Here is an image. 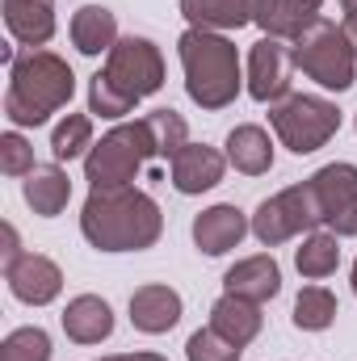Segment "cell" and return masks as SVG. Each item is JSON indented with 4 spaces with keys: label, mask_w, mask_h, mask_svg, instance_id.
Segmentation results:
<instances>
[{
    "label": "cell",
    "mask_w": 357,
    "mask_h": 361,
    "mask_svg": "<svg viewBox=\"0 0 357 361\" xmlns=\"http://www.w3.org/2000/svg\"><path fill=\"white\" fill-rule=\"evenodd\" d=\"M80 231L101 252H143L160 240L164 214L135 185H92L80 210Z\"/></svg>",
    "instance_id": "cell-1"
},
{
    "label": "cell",
    "mask_w": 357,
    "mask_h": 361,
    "mask_svg": "<svg viewBox=\"0 0 357 361\" xmlns=\"http://www.w3.org/2000/svg\"><path fill=\"white\" fill-rule=\"evenodd\" d=\"M76 92V76L68 59L55 51H21L8 59V92H4V118L13 126H42L51 114H59Z\"/></svg>",
    "instance_id": "cell-2"
},
{
    "label": "cell",
    "mask_w": 357,
    "mask_h": 361,
    "mask_svg": "<svg viewBox=\"0 0 357 361\" xmlns=\"http://www.w3.org/2000/svg\"><path fill=\"white\" fill-rule=\"evenodd\" d=\"M185 92L202 109H227L240 97V51L214 30H185L177 42Z\"/></svg>",
    "instance_id": "cell-3"
},
{
    "label": "cell",
    "mask_w": 357,
    "mask_h": 361,
    "mask_svg": "<svg viewBox=\"0 0 357 361\" xmlns=\"http://www.w3.org/2000/svg\"><path fill=\"white\" fill-rule=\"evenodd\" d=\"M294 68H303L320 89L328 92H345L353 89L357 76V42L345 34V25L328 21V17H315L294 42Z\"/></svg>",
    "instance_id": "cell-4"
},
{
    "label": "cell",
    "mask_w": 357,
    "mask_h": 361,
    "mask_svg": "<svg viewBox=\"0 0 357 361\" xmlns=\"http://www.w3.org/2000/svg\"><path fill=\"white\" fill-rule=\"evenodd\" d=\"M269 126L282 139V147H290L294 156H311L341 130V109L328 97L290 92L277 105H269Z\"/></svg>",
    "instance_id": "cell-5"
},
{
    "label": "cell",
    "mask_w": 357,
    "mask_h": 361,
    "mask_svg": "<svg viewBox=\"0 0 357 361\" xmlns=\"http://www.w3.org/2000/svg\"><path fill=\"white\" fill-rule=\"evenodd\" d=\"M152 156L160 152H156V135L147 118L122 122L109 135H101V143H92V152L85 156V180L89 185H131Z\"/></svg>",
    "instance_id": "cell-6"
},
{
    "label": "cell",
    "mask_w": 357,
    "mask_h": 361,
    "mask_svg": "<svg viewBox=\"0 0 357 361\" xmlns=\"http://www.w3.org/2000/svg\"><path fill=\"white\" fill-rule=\"evenodd\" d=\"M320 223H324V219H320L315 193H311V185L303 180V185H290V189L273 193V197H265V202L257 206V214H253V235H257L265 248H277V244H286V240H294V235H303V231H315Z\"/></svg>",
    "instance_id": "cell-7"
},
{
    "label": "cell",
    "mask_w": 357,
    "mask_h": 361,
    "mask_svg": "<svg viewBox=\"0 0 357 361\" xmlns=\"http://www.w3.org/2000/svg\"><path fill=\"white\" fill-rule=\"evenodd\" d=\"M105 80L114 89H122L131 101H143V97L160 92L164 89V55H160V47L152 38H139V34L118 38V47L105 59Z\"/></svg>",
    "instance_id": "cell-8"
},
{
    "label": "cell",
    "mask_w": 357,
    "mask_h": 361,
    "mask_svg": "<svg viewBox=\"0 0 357 361\" xmlns=\"http://www.w3.org/2000/svg\"><path fill=\"white\" fill-rule=\"evenodd\" d=\"M320 219L332 235H357V169L353 164H324L307 177Z\"/></svg>",
    "instance_id": "cell-9"
},
{
    "label": "cell",
    "mask_w": 357,
    "mask_h": 361,
    "mask_svg": "<svg viewBox=\"0 0 357 361\" xmlns=\"http://www.w3.org/2000/svg\"><path fill=\"white\" fill-rule=\"evenodd\" d=\"M290 76H294V51L282 38H261L248 51V92L261 105H277L290 97Z\"/></svg>",
    "instance_id": "cell-10"
},
{
    "label": "cell",
    "mask_w": 357,
    "mask_h": 361,
    "mask_svg": "<svg viewBox=\"0 0 357 361\" xmlns=\"http://www.w3.org/2000/svg\"><path fill=\"white\" fill-rule=\"evenodd\" d=\"M4 281L13 290V298H21L30 307H47L63 290V269L42 252H21L13 265H4Z\"/></svg>",
    "instance_id": "cell-11"
},
{
    "label": "cell",
    "mask_w": 357,
    "mask_h": 361,
    "mask_svg": "<svg viewBox=\"0 0 357 361\" xmlns=\"http://www.w3.org/2000/svg\"><path fill=\"white\" fill-rule=\"evenodd\" d=\"M248 231H253L248 214H244L240 206H231V202H219V206H210V210H202V214L193 219V244H198L206 257H223V252L240 248V240H244Z\"/></svg>",
    "instance_id": "cell-12"
},
{
    "label": "cell",
    "mask_w": 357,
    "mask_h": 361,
    "mask_svg": "<svg viewBox=\"0 0 357 361\" xmlns=\"http://www.w3.org/2000/svg\"><path fill=\"white\" fill-rule=\"evenodd\" d=\"M227 173V156L206 143H185L173 156V185L177 193H206Z\"/></svg>",
    "instance_id": "cell-13"
},
{
    "label": "cell",
    "mask_w": 357,
    "mask_h": 361,
    "mask_svg": "<svg viewBox=\"0 0 357 361\" xmlns=\"http://www.w3.org/2000/svg\"><path fill=\"white\" fill-rule=\"evenodd\" d=\"M181 319V294L173 286H139L131 294V324L147 336L173 332Z\"/></svg>",
    "instance_id": "cell-14"
},
{
    "label": "cell",
    "mask_w": 357,
    "mask_h": 361,
    "mask_svg": "<svg viewBox=\"0 0 357 361\" xmlns=\"http://www.w3.org/2000/svg\"><path fill=\"white\" fill-rule=\"evenodd\" d=\"M223 286H227V294H240L248 302H269L282 290V269H277V261L269 252L244 257V261H236L231 269L223 273Z\"/></svg>",
    "instance_id": "cell-15"
},
{
    "label": "cell",
    "mask_w": 357,
    "mask_h": 361,
    "mask_svg": "<svg viewBox=\"0 0 357 361\" xmlns=\"http://www.w3.org/2000/svg\"><path fill=\"white\" fill-rule=\"evenodd\" d=\"M320 4L324 0H257V17L253 21L265 30V38L294 42L320 17Z\"/></svg>",
    "instance_id": "cell-16"
},
{
    "label": "cell",
    "mask_w": 357,
    "mask_h": 361,
    "mask_svg": "<svg viewBox=\"0 0 357 361\" xmlns=\"http://www.w3.org/2000/svg\"><path fill=\"white\" fill-rule=\"evenodd\" d=\"M4 25L21 47L38 51L42 42L55 38V4L51 0H4Z\"/></svg>",
    "instance_id": "cell-17"
},
{
    "label": "cell",
    "mask_w": 357,
    "mask_h": 361,
    "mask_svg": "<svg viewBox=\"0 0 357 361\" xmlns=\"http://www.w3.org/2000/svg\"><path fill=\"white\" fill-rule=\"evenodd\" d=\"M210 328L219 336H227L236 349L253 345L257 332H261V302H248L240 294H223L214 307H210Z\"/></svg>",
    "instance_id": "cell-18"
},
{
    "label": "cell",
    "mask_w": 357,
    "mask_h": 361,
    "mask_svg": "<svg viewBox=\"0 0 357 361\" xmlns=\"http://www.w3.org/2000/svg\"><path fill=\"white\" fill-rule=\"evenodd\" d=\"M63 332H68V341H76V345H101V341H109V332H114V311H109V302L97 298V294L72 298L68 311H63Z\"/></svg>",
    "instance_id": "cell-19"
},
{
    "label": "cell",
    "mask_w": 357,
    "mask_h": 361,
    "mask_svg": "<svg viewBox=\"0 0 357 361\" xmlns=\"http://www.w3.org/2000/svg\"><path fill=\"white\" fill-rule=\"evenodd\" d=\"M181 17L189 30H240L257 17V0H181Z\"/></svg>",
    "instance_id": "cell-20"
},
{
    "label": "cell",
    "mask_w": 357,
    "mask_h": 361,
    "mask_svg": "<svg viewBox=\"0 0 357 361\" xmlns=\"http://www.w3.org/2000/svg\"><path fill=\"white\" fill-rule=\"evenodd\" d=\"M72 47L80 55H109L118 47V17L105 4H80L72 13Z\"/></svg>",
    "instance_id": "cell-21"
},
{
    "label": "cell",
    "mask_w": 357,
    "mask_h": 361,
    "mask_svg": "<svg viewBox=\"0 0 357 361\" xmlns=\"http://www.w3.org/2000/svg\"><path fill=\"white\" fill-rule=\"evenodd\" d=\"M25 202H30V210L42 214V219L63 214L68 202H72V180H68V173H63L59 164H38V169L25 177Z\"/></svg>",
    "instance_id": "cell-22"
},
{
    "label": "cell",
    "mask_w": 357,
    "mask_h": 361,
    "mask_svg": "<svg viewBox=\"0 0 357 361\" xmlns=\"http://www.w3.org/2000/svg\"><path fill=\"white\" fill-rule=\"evenodd\" d=\"M227 164L244 177H261L273 169V143L261 126H236L227 135Z\"/></svg>",
    "instance_id": "cell-23"
},
{
    "label": "cell",
    "mask_w": 357,
    "mask_h": 361,
    "mask_svg": "<svg viewBox=\"0 0 357 361\" xmlns=\"http://www.w3.org/2000/svg\"><path fill=\"white\" fill-rule=\"evenodd\" d=\"M294 265L303 277H311V281H324L328 273H337L341 265V244H337V235L332 231H311L307 240H303V248L294 252Z\"/></svg>",
    "instance_id": "cell-24"
},
{
    "label": "cell",
    "mask_w": 357,
    "mask_h": 361,
    "mask_svg": "<svg viewBox=\"0 0 357 361\" xmlns=\"http://www.w3.org/2000/svg\"><path fill=\"white\" fill-rule=\"evenodd\" d=\"M337 319V294L328 286H303L294 298V328L303 332H324Z\"/></svg>",
    "instance_id": "cell-25"
},
{
    "label": "cell",
    "mask_w": 357,
    "mask_h": 361,
    "mask_svg": "<svg viewBox=\"0 0 357 361\" xmlns=\"http://www.w3.org/2000/svg\"><path fill=\"white\" fill-rule=\"evenodd\" d=\"M51 152L55 160H76V156H89L92 152V118L89 114H68L55 135H51Z\"/></svg>",
    "instance_id": "cell-26"
},
{
    "label": "cell",
    "mask_w": 357,
    "mask_h": 361,
    "mask_svg": "<svg viewBox=\"0 0 357 361\" xmlns=\"http://www.w3.org/2000/svg\"><path fill=\"white\" fill-rule=\"evenodd\" d=\"M0 361H51V336L42 328H17L4 336Z\"/></svg>",
    "instance_id": "cell-27"
},
{
    "label": "cell",
    "mask_w": 357,
    "mask_h": 361,
    "mask_svg": "<svg viewBox=\"0 0 357 361\" xmlns=\"http://www.w3.org/2000/svg\"><path fill=\"white\" fill-rule=\"evenodd\" d=\"M147 126H152V135H156V152L160 156H177L181 147L189 143V130H185V118H181L177 109H152L147 114Z\"/></svg>",
    "instance_id": "cell-28"
},
{
    "label": "cell",
    "mask_w": 357,
    "mask_h": 361,
    "mask_svg": "<svg viewBox=\"0 0 357 361\" xmlns=\"http://www.w3.org/2000/svg\"><path fill=\"white\" fill-rule=\"evenodd\" d=\"M139 101H131L122 89H114L109 80H105V72H97L89 80V114L97 118H122V114H131Z\"/></svg>",
    "instance_id": "cell-29"
},
{
    "label": "cell",
    "mask_w": 357,
    "mask_h": 361,
    "mask_svg": "<svg viewBox=\"0 0 357 361\" xmlns=\"http://www.w3.org/2000/svg\"><path fill=\"white\" fill-rule=\"evenodd\" d=\"M185 357L189 361H240V349L227 336H219L214 328H198L189 336V345H185Z\"/></svg>",
    "instance_id": "cell-30"
},
{
    "label": "cell",
    "mask_w": 357,
    "mask_h": 361,
    "mask_svg": "<svg viewBox=\"0 0 357 361\" xmlns=\"http://www.w3.org/2000/svg\"><path fill=\"white\" fill-rule=\"evenodd\" d=\"M38 164H34V147L25 143V135L8 130L0 135V173L4 177H30Z\"/></svg>",
    "instance_id": "cell-31"
},
{
    "label": "cell",
    "mask_w": 357,
    "mask_h": 361,
    "mask_svg": "<svg viewBox=\"0 0 357 361\" xmlns=\"http://www.w3.org/2000/svg\"><path fill=\"white\" fill-rule=\"evenodd\" d=\"M0 235H4V248H0V257H4V265H13V261L21 257V244H17V227H13V223H4V227H0Z\"/></svg>",
    "instance_id": "cell-32"
},
{
    "label": "cell",
    "mask_w": 357,
    "mask_h": 361,
    "mask_svg": "<svg viewBox=\"0 0 357 361\" xmlns=\"http://www.w3.org/2000/svg\"><path fill=\"white\" fill-rule=\"evenodd\" d=\"M341 8H345V34L357 42V0H341Z\"/></svg>",
    "instance_id": "cell-33"
},
{
    "label": "cell",
    "mask_w": 357,
    "mask_h": 361,
    "mask_svg": "<svg viewBox=\"0 0 357 361\" xmlns=\"http://www.w3.org/2000/svg\"><path fill=\"white\" fill-rule=\"evenodd\" d=\"M135 361H169V357H160V353H135Z\"/></svg>",
    "instance_id": "cell-34"
},
{
    "label": "cell",
    "mask_w": 357,
    "mask_h": 361,
    "mask_svg": "<svg viewBox=\"0 0 357 361\" xmlns=\"http://www.w3.org/2000/svg\"><path fill=\"white\" fill-rule=\"evenodd\" d=\"M97 361H135V353H114V357H97Z\"/></svg>",
    "instance_id": "cell-35"
},
{
    "label": "cell",
    "mask_w": 357,
    "mask_h": 361,
    "mask_svg": "<svg viewBox=\"0 0 357 361\" xmlns=\"http://www.w3.org/2000/svg\"><path fill=\"white\" fill-rule=\"evenodd\" d=\"M353 294H357V261H353Z\"/></svg>",
    "instance_id": "cell-36"
}]
</instances>
